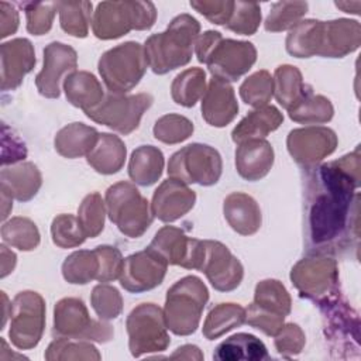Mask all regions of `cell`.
<instances>
[{
	"instance_id": "cell-1",
	"label": "cell",
	"mask_w": 361,
	"mask_h": 361,
	"mask_svg": "<svg viewBox=\"0 0 361 361\" xmlns=\"http://www.w3.org/2000/svg\"><path fill=\"white\" fill-rule=\"evenodd\" d=\"M360 149L314 168L309 183L310 240L320 250L336 247L347 231L360 186Z\"/></svg>"
},
{
	"instance_id": "cell-2",
	"label": "cell",
	"mask_w": 361,
	"mask_h": 361,
	"mask_svg": "<svg viewBox=\"0 0 361 361\" xmlns=\"http://www.w3.org/2000/svg\"><path fill=\"white\" fill-rule=\"evenodd\" d=\"M200 24L190 14L176 16L165 31L145 39L144 51L148 66L157 75H165L185 66L192 59L193 45L199 37Z\"/></svg>"
},
{
	"instance_id": "cell-3",
	"label": "cell",
	"mask_w": 361,
	"mask_h": 361,
	"mask_svg": "<svg viewBox=\"0 0 361 361\" xmlns=\"http://www.w3.org/2000/svg\"><path fill=\"white\" fill-rule=\"evenodd\" d=\"M197 61L207 65L212 76L235 82L257 61V49L248 41L223 38L219 31H206L195 44Z\"/></svg>"
},
{
	"instance_id": "cell-4",
	"label": "cell",
	"mask_w": 361,
	"mask_h": 361,
	"mask_svg": "<svg viewBox=\"0 0 361 361\" xmlns=\"http://www.w3.org/2000/svg\"><path fill=\"white\" fill-rule=\"evenodd\" d=\"M209 292L200 278L188 275L166 292L164 316L168 329L176 336H189L199 327Z\"/></svg>"
},
{
	"instance_id": "cell-5",
	"label": "cell",
	"mask_w": 361,
	"mask_h": 361,
	"mask_svg": "<svg viewBox=\"0 0 361 361\" xmlns=\"http://www.w3.org/2000/svg\"><path fill=\"white\" fill-rule=\"evenodd\" d=\"M157 20L151 1H102L92 18L93 34L100 39H114L131 30H149Z\"/></svg>"
},
{
	"instance_id": "cell-6",
	"label": "cell",
	"mask_w": 361,
	"mask_h": 361,
	"mask_svg": "<svg viewBox=\"0 0 361 361\" xmlns=\"http://www.w3.org/2000/svg\"><path fill=\"white\" fill-rule=\"evenodd\" d=\"M106 210L110 221L130 238L141 237L154 220L149 202L130 182H117L106 190Z\"/></svg>"
},
{
	"instance_id": "cell-7",
	"label": "cell",
	"mask_w": 361,
	"mask_h": 361,
	"mask_svg": "<svg viewBox=\"0 0 361 361\" xmlns=\"http://www.w3.org/2000/svg\"><path fill=\"white\" fill-rule=\"evenodd\" d=\"M148 66L144 47L128 41L106 51L97 63L99 73L110 93L126 94L142 79Z\"/></svg>"
},
{
	"instance_id": "cell-8",
	"label": "cell",
	"mask_w": 361,
	"mask_h": 361,
	"mask_svg": "<svg viewBox=\"0 0 361 361\" xmlns=\"http://www.w3.org/2000/svg\"><path fill=\"white\" fill-rule=\"evenodd\" d=\"M189 264V269L204 272L212 286L220 292L234 290L244 276L238 258L220 241L196 238Z\"/></svg>"
},
{
	"instance_id": "cell-9",
	"label": "cell",
	"mask_w": 361,
	"mask_h": 361,
	"mask_svg": "<svg viewBox=\"0 0 361 361\" xmlns=\"http://www.w3.org/2000/svg\"><path fill=\"white\" fill-rule=\"evenodd\" d=\"M223 162L217 149L206 144H189L176 151L168 162V175L186 185L210 186L221 176Z\"/></svg>"
},
{
	"instance_id": "cell-10",
	"label": "cell",
	"mask_w": 361,
	"mask_h": 361,
	"mask_svg": "<svg viewBox=\"0 0 361 361\" xmlns=\"http://www.w3.org/2000/svg\"><path fill=\"white\" fill-rule=\"evenodd\" d=\"M128 348L133 357L165 351L171 343L164 312L155 303H141L134 307L126 322Z\"/></svg>"
},
{
	"instance_id": "cell-11",
	"label": "cell",
	"mask_w": 361,
	"mask_h": 361,
	"mask_svg": "<svg viewBox=\"0 0 361 361\" xmlns=\"http://www.w3.org/2000/svg\"><path fill=\"white\" fill-rule=\"evenodd\" d=\"M245 322L267 336H275L290 313V296L276 279H264L257 283L254 302L245 310Z\"/></svg>"
},
{
	"instance_id": "cell-12",
	"label": "cell",
	"mask_w": 361,
	"mask_h": 361,
	"mask_svg": "<svg viewBox=\"0 0 361 361\" xmlns=\"http://www.w3.org/2000/svg\"><path fill=\"white\" fill-rule=\"evenodd\" d=\"M152 102L154 99L149 93L127 96L109 92L94 109L85 114L90 120L127 135L138 128L144 111L151 107Z\"/></svg>"
},
{
	"instance_id": "cell-13",
	"label": "cell",
	"mask_w": 361,
	"mask_h": 361,
	"mask_svg": "<svg viewBox=\"0 0 361 361\" xmlns=\"http://www.w3.org/2000/svg\"><path fill=\"white\" fill-rule=\"evenodd\" d=\"M54 331L61 337L97 343H106L114 336L113 327L102 319H92L78 298H63L55 305Z\"/></svg>"
},
{
	"instance_id": "cell-14",
	"label": "cell",
	"mask_w": 361,
	"mask_h": 361,
	"mask_svg": "<svg viewBox=\"0 0 361 361\" xmlns=\"http://www.w3.org/2000/svg\"><path fill=\"white\" fill-rule=\"evenodd\" d=\"M45 327V302L34 290L18 292L10 306V330L11 343L20 350L34 348L44 333Z\"/></svg>"
},
{
	"instance_id": "cell-15",
	"label": "cell",
	"mask_w": 361,
	"mask_h": 361,
	"mask_svg": "<svg viewBox=\"0 0 361 361\" xmlns=\"http://www.w3.org/2000/svg\"><path fill=\"white\" fill-rule=\"evenodd\" d=\"M290 281L300 296L322 305L337 293V264L327 257L303 258L292 268Z\"/></svg>"
},
{
	"instance_id": "cell-16",
	"label": "cell",
	"mask_w": 361,
	"mask_h": 361,
	"mask_svg": "<svg viewBox=\"0 0 361 361\" xmlns=\"http://www.w3.org/2000/svg\"><path fill=\"white\" fill-rule=\"evenodd\" d=\"M361 42V25L355 20L338 18L314 21L312 32V55L343 58L355 51Z\"/></svg>"
},
{
	"instance_id": "cell-17",
	"label": "cell",
	"mask_w": 361,
	"mask_h": 361,
	"mask_svg": "<svg viewBox=\"0 0 361 361\" xmlns=\"http://www.w3.org/2000/svg\"><path fill=\"white\" fill-rule=\"evenodd\" d=\"M286 147L299 165L310 169L334 152L337 135L331 128L322 126L295 128L286 138Z\"/></svg>"
},
{
	"instance_id": "cell-18",
	"label": "cell",
	"mask_w": 361,
	"mask_h": 361,
	"mask_svg": "<svg viewBox=\"0 0 361 361\" xmlns=\"http://www.w3.org/2000/svg\"><path fill=\"white\" fill-rule=\"evenodd\" d=\"M166 268L168 262L154 250L147 247L144 251L124 258L120 285L130 293L151 290L162 283Z\"/></svg>"
},
{
	"instance_id": "cell-19",
	"label": "cell",
	"mask_w": 361,
	"mask_h": 361,
	"mask_svg": "<svg viewBox=\"0 0 361 361\" xmlns=\"http://www.w3.org/2000/svg\"><path fill=\"white\" fill-rule=\"evenodd\" d=\"M78 66L76 51L63 42H51L44 49V66L35 78V86L41 96L58 99L59 83L63 76L72 73Z\"/></svg>"
},
{
	"instance_id": "cell-20",
	"label": "cell",
	"mask_w": 361,
	"mask_h": 361,
	"mask_svg": "<svg viewBox=\"0 0 361 361\" xmlns=\"http://www.w3.org/2000/svg\"><path fill=\"white\" fill-rule=\"evenodd\" d=\"M196 202V193L186 183L168 178L152 195L151 210L154 217L164 223H172L189 213Z\"/></svg>"
},
{
	"instance_id": "cell-21",
	"label": "cell",
	"mask_w": 361,
	"mask_h": 361,
	"mask_svg": "<svg viewBox=\"0 0 361 361\" xmlns=\"http://www.w3.org/2000/svg\"><path fill=\"white\" fill-rule=\"evenodd\" d=\"M1 90L17 89L35 66V52L30 39L14 38L0 47Z\"/></svg>"
},
{
	"instance_id": "cell-22",
	"label": "cell",
	"mask_w": 361,
	"mask_h": 361,
	"mask_svg": "<svg viewBox=\"0 0 361 361\" xmlns=\"http://www.w3.org/2000/svg\"><path fill=\"white\" fill-rule=\"evenodd\" d=\"M238 113V103L230 82L212 78L202 97V116L213 127L230 124Z\"/></svg>"
},
{
	"instance_id": "cell-23",
	"label": "cell",
	"mask_w": 361,
	"mask_h": 361,
	"mask_svg": "<svg viewBox=\"0 0 361 361\" xmlns=\"http://www.w3.org/2000/svg\"><path fill=\"white\" fill-rule=\"evenodd\" d=\"M274 148L264 138H251L238 144L235 149V168L247 180L262 179L272 168Z\"/></svg>"
},
{
	"instance_id": "cell-24",
	"label": "cell",
	"mask_w": 361,
	"mask_h": 361,
	"mask_svg": "<svg viewBox=\"0 0 361 361\" xmlns=\"http://www.w3.org/2000/svg\"><path fill=\"white\" fill-rule=\"evenodd\" d=\"M42 176L32 162H20L0 172V190L18 202L31 200L39 190Z\"/></svg>"
},
{
	"instance_id": "cell-25",
	"label": "cell",
	"mask_w": 361,
	"mask_h": 361,
	"mask_svg": "<svg viewBox=\"0 0 361 361\" xmlns=\"http://www.w3.org/2000/svg\"><path fill=\"white\" fill-rule=\"evenodd\" d=\"M223 212L230 227L241 235L255 234L261 227V210L255 199L243 192H233L224 199Z\"/></svg>"
},
{
	"instance_id": "cell-26",
	"label": "cell",
	"mask_w": 361,
	"mask_h": 361,
	"mask_svg": "<svg viewBox=\"0 0 361 361\" xmlns=\"http://www.w3.org/2000/svg\"><path fill=\"white\" fill-rule=\"evenodd\" d=\"M63 90L68 102L83 110L94 109L104 97L103 87L96 76L86 71H73L63 79Z\"/></svg>"
},
{
	"instance_id": "cell-27",
	"label": "cell",
	"mask_w": 361,
	"mask_h": 361,
	"mask_svg": "<svg viewBox=\"0 0 361 361\" xmlns=\"http://www.w3.org/2000/svg\"><path fill=\"white\" fill-rule=\"evenodd\" d=\"M283 121L282 113L275 106H262L250 111L233 130L231 138L240 144L251 138H265Z\"/></svg>"
},
{
	"instance_id": "cell-28",
	"label": "cell",
	"mask_w": 361,
	"mask_h": 361,
	"mask_svg": "<svg viewBox=\"0 0 361 361\" xmlns=\"http://www.w3.org/2000/svg\"><path fill=\"white\" fill-rule=\"evenodd\" d=\"M99 134L100 133L90 126L71 123L56 133L54 145L59 155L73 159L87 155L96 145Z\"/></svg>"
},
{
	"instance_id": "cell-29",
	"label": "cell",
	"mask_w": 361,
	"mask_h": 361,
	"mask_svg": "<svg viewBox=\"0 0 361 361\" xmlns=\"http://www.w3.org/2000/svg\"><path fill=\"white\" fill-rule=\"evenodd\" d=\"M127 148L120 137L109 133L99 134L93 149L86 155L87 164L99 173L111 175L118 172L126 161Z\"/></svg>"
},
{
	"instance_id": "cell-30",
	"label": "cell",
	"mask_w": 361,
	"mask_h": 361,
	"mask_svg": "<svg viewBox=\"0 0 361 361\" xmlns=\"http://www.w3.org/2000/svg\"><path fill=\"white\" fill-rule=\"evenodd\" d=\"M164 154L154 145H140L130 157L128 176L140 186L154 185L164 171Z\"/></svg>"
},
{
	"instance_id": "cell-31",
	"label": "cell",
	"mask_w": 361,
	"mask_h": 361,
	"mask_svg": "<svg viewBox=\"0 0 361 361\" xmlns=\"http://www.w3.org/2000/svg\"><path fill=\"white\" fill-rule=\"evenodd\" d=\"M192 240L183 230L173 226H164L157 231L151 244L148 245L157 254H159L168 265H179L185 268L189 251L192 247Z\"/></svg>"
},
{
	"instance_id": "cell-32",
	"label": "cell",
	"mask_w": 361,
	"mask_h": 361,
	"mask_svg": "<svg viewBox=\"0 0 361 361\" xmlns=\"http://www.w3.org/2000/svg\"><path fill=\"white\" fill-rule=\"evenodd\" d=\"M213 358L219 361H258L268 358V351L265 344L254 334L237 333L217 345Z\"/></svg>"
},
{
	"instance_id": "cell-33",
	"label": "cell",
	"mask_w": 361,
	"mask_h": 361,
	"mask_svg": "<svg viewBox=\"0 0 361 361\" xmlns=\"http://www.w3.org/2000/svg\"><path fill=\"white\" fill-rule=\"evenodd\" d=\"M272 79L275 97L278 103L288 111L295 107L307 93L313 92V89L303 82L300 71L292 65L278 66Z\"/></svg>"
},
{
	"instance_id": "cell-34",
	"label": "cell",
	"mask_w": 361,
	"mask_h": 361,
	"mask_svg": "<svg viewBox=\"0 0 361 361\" xmlns=\"http://www.w3.org/2000/svg\"><path fill=\"white\" fill-rule=\"evenodd\" d=\"M245 309L237 303H220L213 307L204 323L203 336L207 340H216L230 330L245 323Z\"/></svg>"
},
{
	"instance_id": "cell-35",
	"label": "cell",
	"mask_w": 361,
	"mask_h": 361,
	"mask_svg": "<svg viewBox=\"0 0 361 361\" xmlns=\"http://www.w3.org/2000/svg\"><path fill=\"white\" fill-rule=\"evenodd\" d=\"M206 92V73L202 68H189L178 73L171 85V96L176 104L193 107Z\"/></svg>"
},
{
	"instance_id": "cell-36",
	"label": "cell",
	"mask_w": 361,
	"mask_h": 361,
	"mask_svg": "<svg viewBox=\"0 0 361 361\" xmlns=\"http://www.w3.org/2000/svg\"><path fill=\"white\" fill-rule=\"evenodd\" d=\"M100 262L96 250H79L65 258L62 264V275L65 281L76 285H86L99 275Z\"/></svg>"
},
{
	"instance_id": "cell-37",
	"label": "cell",
	"mask_w": 361,
	"mask_h": 361,
	"mask_svg": "<svg viewBox=\"0 0 361 361\" xmlns=\"http://www.w3.org/2000/svg\"><path fill=\"white\" fill-rule=\"evenodd\" d=\"M90 1H58L61 28L72 37L85 38L92 23Z\"/></svg>"
},
{
	"instance_id": "cell-38",
	"label": "cell",
	"mask_w": 361,
	"mask_h": 361,
	"mask_svg": "<svg viewBox=\"0 0 361 361\" xmlns=\"http://www.w3.org/2000/svg\"><path fill=\"white\" fill-rule=\"evenodd\" d=\"M333 106L330 100L322 94L307 93L295 107H292L288 114L290 120L303 124H323L331 120Z\"/></svg>"
},
{
	"instance_id": "cell-39",
	"label": "cell",
	"mask_w": 361,
	"mask_h": 361,
	"mask_svg": "<svg viewBox=\"0 0 361 361\" xmlns=\"http://www.w3.org/2000/svg\"><path fill=\"white\" fill-rule=\"evenodd\" d=\"M1 237L6 244L21 251H32L39 244V231L35 223L27 217H13L3 223Z\"/></svg>"
},
{
	"instance_id": "cell-40",
	"label": "cell",
	"mask_w": 361,
	"mask_h": 361,
	"mask_svg": "<svg viewBox=\"0 0 361 361\" xmlns=\"http://www.w3.org/2000/svg\"><path fill=\"white\" fill-rule=\"evenodd\" d=\"M44 357L55 360H100L97 348L86 340H72L68 337L55 338L47 348Z\"/></svg>"
},
{
	"instance_id": "cell-41",
	"label": "cell",
	"mask_w": 361,
	"mask_h": 361,
	"mask_svg": "<svg viewBox=\"0 0 361 361\" xmlns=\"http://www.w3.org/2000/svg\"><path fill=\"white\" fill-rule=\"evenodd\" d=\"M106 212V203L100 193L93 192L85 196L78 209V221L87 238H94L103 231Z\"/></svg>"
},
{
	"instance_id": "cell-42",
	"label": "cell",
	"mask_w": 361,
	"mask_h": 361,
	"mask_svg": "<svg viewBox=\"0 0 361 361\" xmlns=\"http://www.w3.org/2000/svg\"><path fill=\"white\" fill-rule=\"evenodd\" d=\"M307 11L306 1H278L272 6L264 27L271 32H281L285 30H290Z\"/></svg>"
},
{
	"instance_id": "cell-43",
	"label": "cell",
	"mask_w": 361,
	"mask_h": 361,
	"mask_svg": "<svg viewBox=\"0 0 361 361\" xmlns=\"http://www.w3.org/2000/svg\"><path fill=\"white\" fill-rule=\"evenodd\" d=\"M240 96L245 104L252 107L267 106L274 96V79L265 69L248 76L240 86Z\"/></svg>"
},
{
	"instance_id": "cell-44",
	"label": "cell",
	"mask_w": 361,
	"mask_h": 361,
	"mask_svg": "<svg viewBox=\"0 0 361 361\" xmlns=\"http://www.w3.org/2000/svg\"><path fill=\"white\" fill-rule=\"evenodd\" d=\"M193 123L180 114H165L154 126V137L165 144H178L193 133Z\"/></svg>"
},
{
	"instance_id": "cell-45",
	"label": "cell",
	"mask_w": 361,
	"mask_h": 361,
	"mask_svg": "<svg viewBox=\"0 0 361 361\" xmlns=\"http://www.w3.org/2000/svg\"><path fill=\"white\" fill-rule=\"evenodd\" d=\"M51 235L59 248L79 247L87 238L73 214H58L51 224Z\"/></svg>"
},
{
	"instance_id": "cell-46",
	"label": "cell",
	"mask_w": 361,
	"mask_h": 361,
	"mask_svg": "<svg viewBox=\"0 0 361 361\" xmlns=\"http://www.w3.org/2000/svg\"><path fill=\"white\" fill-rule=\"evenodd\" d=\"M90 303L102 320H113L118 317L123 310V298L120 292L107 283H100L93 288Z\"/></svg>"
},
{
	"instance_id": "cell-47",
	"label": "cell",
	"mask_w": 361,
	"mask_h": 361,
	"mask_svg": "<svg viewBox=\"0 0 361 361\" xmlns=\"http://www.w3.org/2000/svg\"><path fill=\"white\" fill-rule=\"evenodd\" d=\"M27 18V31L32 35H44L51 27L58 11V1L21 3Z\"/></svg>"
},
{
	"instance_id": "cell-48",
	"label": "cell",
	"mask_w": 361,
	"mask_h": 361,
	"mask_svg": "<svg viewBox=\"0 0 361 361\" xmlns=\"http://www.w3.org/2000/svg\"><path fill=\"white\" fill-rule=\"evenodd\" d=\"M261 23V7L257 3L234 1L233 14L226 27L240 35H252Z\"/></svg>"
},
{
	"instance_id": "cell-49",
	"label": "cell",
	"mask_w": 361,
	"mask_h": 361,
	"mask_svg": "<svg viewBox=\"0 0 361 361\" xmlns=\"http://www.w3.org/2000/svg\"><path fill=\"white\" fill-rule=\"evenodd\" d=\"M94 250L99 255V262H100L97 281L100 283H106V282L120 279L123 264H124V258L120 250L111 245H99Z\"/></svg>"
},
{
	"instance_id": "cell-50",
	"label": "cell",
	"mask_w": 361,
	"mask_h": 361,
	"mask_svg": "<svg viewBox=\"0 0 361 361\" xmlns=\"http://www.w3.org/2000/svg\"><path fill=\"white\" fill-rule=\"evenodd\" d=\"M274 337L275 347L278 353L283 357H292L299 354L305 345V333L295 323H288L282 326Z\"/></svg>"
},
{
	"instance_id": "cell-51",
	"label": "cell",
	"mask_w": 361,
	"mask_h": 361,
	"mask_svg": "<svg viewBox=\"0 0 361 361\" xmlns=\"http://www.w3.org/2000/svg\"><path fill=\"white\" fill-rule=\"evenodd\" d=\"M1 164L4 166L23 161L27 157V148L24 141L4 123L1 133Z\"/></svg>"
},
{
	"instance_id": "cell-52",
	"label": "cell",
	"mask_w": 361,
	"mask_h": 361,
	"mask_svg": "<svg viewBox=\"0 0 361 361\" xmlns=\"http://www.w3.org/2000/svg\"><path fill=\"white\" fill-rule=\"evenodd\" d=\"M190 7H193L197 13L204 16L209 21L217 25H226L233 14L234 1H190Z\"/></svg>"
},
{
	"instance_id": "cell-53",
	"label": "cell",
	"mask_w": 361,
	"mask_h": 361,
	"mask_svg": "<svg viewBox=\"0 0 361 361\" xmlns=\"http://www.w3.org/2000/svg\"><path fill=\"white\" fill-rule=\"evenodd\" d=\"M18 11L7 1H0V37L6 38L18 28Z\"/></svg>"
},
{
	"instance_id": "cell-54",
	"label": "cell",
	"mask_w": 361,
	"mask_h": 361,
	"mask_svg": "<svg viewBox=\"0 0 361 361\" xmlns=\"http://www.w3.org/2000/svg\"><path fill=\"white\" fill-rule=\"evenodd\" d=\"M0 248H1V278H6L10 272H13L17 262V257L13 251H10L6 247V244H1Z\"/></svg>"
},
{
	"instance_id": "cell-55",
	"label": "cell",
	"mask_w": 361,
	"mask_h": 361,
	"mask_svg": "<svg viewBox=\"0 0 361 361\" xmlns=\"http://www.w3.org/2000/svg\"><path fill=\"white\" fill-rule=\"evenodd\" d=\"M171 358H180V360H203V354L199 347L192 344H185L171 355Z\"/></svg>"
},
{
	"instance_id": "cell-56",
	"label": "cell",
	"mask_w": 361,
	"mask_h": 361,
	"mask_svg": "<svg viewBox=\"0 0 361 361\" xmlns=\"http://www.w3.org/2000/svg\"><path fill=\"white\" fill-rule=\"evenodd\" d=\"M13 209V197L8 196L7 193L1 192V219L3 221H6L8 212Z\"/></svg>"
},
{
	"instance_id": "cell-57",
	"label": "cell",
	"mask_w": 361,
	"mask_h": 361,
	"mask_svg": "<svg viewBox=\"0 0 361 361\" xmlns=\"http://www.w3.org/2000/svg\"><path fill=\"white\" fill-rule=\"evenodd\" d=\"M336 6L338 8H341L344 13H353V14H358V10L361 7L360 1H354V3H348V1H336Z\"/></svg>"
}]
</instances>
